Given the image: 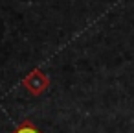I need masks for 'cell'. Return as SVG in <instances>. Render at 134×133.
I'll return each instance as SVG.
<instances>
[{"label": "cell", "instance_id": "obj_2", "mask_svg": "<svg viewBox=\"0 0 134 133\" xmlns=\"http://www.w3.org/2000/svg\"><path fill=\"white\" fill-rule=\"evenodd\" d=\"M15 133H39V131H37L33 126H30V124H24V126H20V127H19Z\"/></svg>", "mask_w": 134, "mask_h": 133}, {"label": "cell", "instance_id": "obj_1", "mask_svg": "<svg viewBox=\"0 0 134 133\" xmlns=\"http://www.w3.org/2000/svg\"><path fill=\"white\" fill-rule=\"evenodd\" d=\"M26 83H28V87H31V91H33V92H39V91H42V87L46 85V81L42 80V76L39 78V72H35V76H33L31 80H28Z\"/></svg>", "mask_w": 134, "mask_h": 133}]
</instances>
